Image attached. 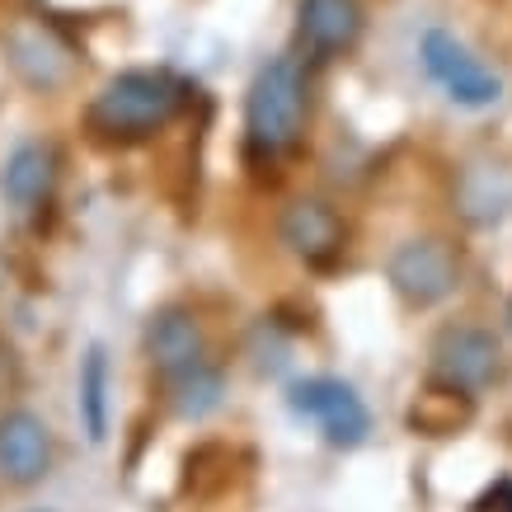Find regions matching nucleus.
I'll return each instance as SVG.
<instances>
[{
    "label": "nucleus",
    "instance_id": "8",
    "mask_svg": "<svg viewBox=\"0 0 512 512\" xmlns=\"http://www.w3.org/2000/svg\"><path fill=\"white\" fill-rule=\"evenodd\" d=\"M282 245L292 249L296 259L306 264H334L343 254V240H348V226L343 217L320 198H296L278 221Z\"/></svg>",
    "mask_w": 512,
    "mask_h": 512
},
{
    "label": "nucleus",
    "instance_id": "6",
    "mask_svg": "<svg viewBox=\"0 0 512 512\" xmlns=\"http://www.w3.org/2000/svg\"><path fill=\"white\" fill-rule=\"evenodd\" d=\"M362 24L357 0H296V52L306 62H334L357 47Z\"/></svg>",
    "mask_w": 512,
    "mask_h": 512
},
{
    "label": "nucleus",
    "instance_id": "9",
    "mask_svg": "<svg viewBox=\"0 0 512 512\" xmlns=\"http://www.w3.org/2000/svg\"><path fill=\"white\" fill-rule=\"evenodd\" d=\"M52 466V437H47V423L29 409H15L0 419V470L5 480L29 489L38 484Z\"/></svg>",
    "mask_w": 512,
    "mask_h": 512
},
{
    "label": "nucleus",
    "instance_id": "2",
    "mask_svg": "<svg viewBox=\"0 0 512 512\" xmlns=\"http://www.w3.org/2000/svg\"><path fill=\"white\" fill-rule=\"evenodd\" d=\"M311 118V80L301 57H268L245 90V151L259 165L287 156Z\"/></svg>",
    "mask_w": 512,
    "mask_h": 512
},
{
    "label": "nucleus",
    "instance_id": "12",
    "mask_svg": "<svg viewBox=\"0 0 512 512\" xmlns=\"http://www.w3.org/2000/svg\"><path fill=\"white\" fill-rule=\"evenodd\" d=\"M470 419H475V395L447 386V381H433L428 390H419L414 404L404 409L409 433L419 437H456L461 428H470Z\"/></svg>",
    "mask_w": 512,
    "mask_h": 512
},
{
    "label": "nucleus",
    "instance_id": "13",
    "mask_svg": "<svg viewBox=\"0 0 512 512\" xmlns=\"http://www.w3.org/2000/svg\"><path fill=\"white\" fill-rule=\"evenodd\" d=\"M109 348L104 343H90L85 357H80V376H76V404H80V423H85V437L94 447L109 437Z\"/></svg>",
    "mask_w": 512,
    "mask_h": 512
},
{
    "label": "nucleus",
    "instance_id": "3",
    "mask_svg": "<svg viewBox=\"0 0 512 512\" xmlns=\"http://www.w3.org/2000/svg\"><path fill=\"white\" fill-rule=\"evenodd\" d=\"M419 62L423 71L442 85V94H447L456 109H494L498 99H503V80H498V71H489V66L470 52L456 33L447 29H428L419 38Z\"/></svg>",
    "mask_w": 512,
    "mask_h": 512
},
{
    "label": "nucleus",
    "instance_id": "5",
    "mask_svg": "<svg viewBox=\"0 0 512 512\" xmlns=\"http://www.w3.org/2000/svg\"><path fill=\"white\" fill-rule=\"evenodd\" d=\"M386 278L404 306L428 311V306H442L461 287V254L447 240H409L390 254Z\"/></svg>",
    "mask_w": 512,
    "mask_h": 512
},
{
    "label": "nucleus",
    "instance_id": "18",
    "mask_svg": "<svg viewBox=\"0 0 512 512\" xmlns=\"http://www.w3.org/2000/svg\"><path fill=\"white\" fill-rule=\"evenodd\" d=\"M33 512H43V508H33Z\"/></svg>",
    "mask_w": 512,
    "mask_h": 512
},
{
    "label": "nucleus",
    "instance_id": "10",
    "mask_svg": "<svg viewBox=\"0 0 512 512\" xmlns=\"http://www.w3.org/2000/svg\"><path fill=\"white\" fill-rule=\"evenodd\" d=\"M52 184H57V146L52 141H19L15 151L5 156L0 193H5L10 207L29 212V207L52 198Z\"/></svg>",
    "mask_w": 512,
    "mask_h": 512
},
{
    "label": "nucleus",
    "instance_id": "1",
    "mask_svg": "<svg viewBox=\"0 0 512 512\" xmlns=\"http://www.w3.org/2000/svg\"><path fill=\"white\" fill-rule=\"evenodd\" d=\"M193 85L165 66H132L104 85L85 109V132L104 146H132L165 132L188 109Z\"/></svg>",
    "mask_w": 512,
    "mask_h": 512
},
{
    "label": "nucleus",
    "instance_id": "14",
    "mask_svg": "<svg viewBox=\"0 0 512 512\" xmlns=\"http://www.w3.org/2000/svg\"><path fill=\"white\" fill-rule=\"evenodd\" d=\"M170 381V404L179 419H207L212 409L221 404V395H226V376L217 372V367H207V362H193V367H184V372L165 376Z\"/></svg>",
    "mask_w": 512,
    "mask_h": 512
},
{
    "label": "nucleus",
    "instance_id": "17",
    "mask_svg": "<svg viewBox=\"0 0 512 512\" xmlns=\"http://www.w3.org/2000/svg\"><path fill=\"white\" fill-rule=\"evenodd\" d=\"M508 329H512V301H508Z\"/></svg>",
    "mask_w": 512,
    "mask_h": 512
},
{
    "label": "nucleus",
    "instance_id": "16",
    "mask_svg": "<svg viewBox=\"0 0 512 512\" xmlns=\"http://www.w3.org/2000/svg\"><path fill=\"white\" fill-rule=\"evenodd\" d=\"M470 512H512V480H508V475L489 484V489L470 503Z\"/></svg>",
    "mask_w": 512,
    "mask_h": 512
},
{
    "label": "nucleus",
    "instance_id": "7",
    "mask_svg": "<svg viewBox=\"0 0 512 512\" xmlns=\"http://www.w3.org/2000/svg\"><path fill=\"white\" fill-rule=\"evenodd\" d=\"M498 357L503 353H498V339L489 329L451 325L433 343V381H447V386L475 395L498 376Z\"/></svg>",
    "mask_w": 512,
    "mask_h": 512
},
{
    "label": "nucleus",
    "instance_id": "11",
    "mask_svg": "<svg viewBox=\"0 0 512 512\" xmlns=\"http://www.w3.org/2000/svg\"><path fill=\"white\" fill-rule=\"evenodd\" d=\"M146 357L156 362L160 376H174L202 362V329L193 320V311L184 306H165L146 320Z\"/></svg>",
    "mask_w": 512,
    "mask_h": 512
},
{
    "label": "nucleus",
    "instance_id": "4",
    "mask_svg": "<svg viewBox=\"0 0 512 512\" xmlns=\"http://www.w3.org/2000/svg\"><path fill=\"white\" fill-rule=\"evenodd\" d=\"M287 409L296 419H311L320 433H325L329 447L353 451L367 442L372 433V414L348 381L339 376H306V381H292L287 390Z\"/></svg>",
    "mask_w": 512,
    "mask_h": 512
},
{
    "label": "nucleus",
    "instance_id": "15",
    "mask_svg": "<svg viewBox=\"0 0 512 512\" xmlns=\"http://www.w3.org/2000/svg\"><path fill=\"white\" fill-rule=\"evenodd\" d=\"M480 174V193H475V188H461V202H466V207H461V212H466L470 221H475V226H494V221H503L508 217V202H512V184L508 179H503V174H494V170H475Z\"/></svg>",
    "mask_w": 512,
    "mask_h": 512
}]
</instances>
